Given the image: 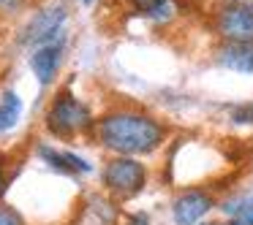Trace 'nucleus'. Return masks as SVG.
Here are the masks:
<instances>
[{"label": "nucleus", "mask_w": 253, "mask_h": 225, "mask_svg": "<svg viewBox=\"0 0 253 225\" xmlns=\"http://www.w3.org/2000/svg\"><path fill=\"white\" fill-rule=\"evenodd\" d=\"M6 163H3V158H0V195H3V193H6Z\"/></svg>", "instance_id": "16"}, {"label": "nucleus", "mask_w": 253, "mask_h": 225, "mask_svg": "<svg viewBox=\"0 0 253 225\" xmlns=\"http://www.w3.org/2000/svg\"><path fill=\"white\" fill-rule=\"evenodd\" d=\"M0 225H25V223L11 206H0Z\"/></svg>", "instance_id": "14"}, {"label": "nucleus", "mask_w": 253, "mask_h": 225, "mask_svg": "<svg viewBox=\"0 0 253 225\" xmlns=\"http://www.w3.org/2000/svg\"><path fill=\"white\" fill-rule=\"evenodd\" d=\"M215 206H218V201L210 190L185 187L171 201V220H174V225H199Z\"/></svg>", "instance_id": "6"}, {"label": "nucleus", "mask_w": 253, "mask_h": 225, "mask_svg": "<svg viewBox=\"0 0 253 225\" xmlns=\"http://www.w3.org/2000/svg\"><path fill=\"white\" fill-rule=\"evenodd\" d=\"M229 3H240V0H229Z\"/></svg>", "instance_id": "20"}, {"label": "nucleus", "mask_w": 253, "mask_h": 225, "mask_svg": "<svg viewBox=\"0 0 253 225\" xmlns=\"http://www.w3.org/2000/svg\"><path fill=\"white\" fill-rule=\"evenodd\" d=\"M68 11L63 3H52V6L36 11L33 17L28 19V25L22 28V35H19V44L22 46H46V44H57L63 41V28H66Z\"/></svg>", "instance_id": "4"}, {"label": "nucleus", "mask_w": 253, "mask_h": 225, "mask_svg": "<svg viewBox=\"0 0 253 225\" xmlns=\"http://www.w3.org/2000/svg\"><path fill=\"white\" fill-rule=\"evenodd\" d=\"M229 120L234 122V125H253V100L231 106V109H229Z\"/></svg>", "instance_id": "13"}, {"label": "nucleus", "mask_w": 253, "mask_h": 225, "mask_svg": "<svg viewBox=\"0 0 253 225\" xmlns=\"http://www.w3.org/2000/svg\"><path fill=\"white\" fill-rule=\"evenodd\" d=\"M128 225H150V214L147 212H136L128 217Z\"/></svg>", "instance_id": "15"}, {"label": "nucleus", "mask_w": 253, "mask_h": 225, "mask_svg": "<svg viewBox=\"0 0 253 225\" xmlns=\"http://www.w3.org/2000/svg\"><path fill=\"white\" fill-rule=\"evenodd\" d=\"M95 133L104 149L123 158L153 155L169 138V128L158 117L136 109H117L95 122Z\"/></svg>", "instance_id": "1"}, {"label": "nucleus", "mask_w": 253, "mask_h": 225, "mask_svg": "<svg viewBox=\"0 0 253 225\" xmlns=\"http://www.w3.org/2000/svg\"><path fill=\"white\" fill-rule=\"evenodd\" d=\"M19 117H22V98H19L14 90H8V93H3V98H0V133L11 130L19 122Z\"/></svg>", "instance_id": "12"}, {"label": "nucleus", "mask_w": 253, "mask_h": 225, "mask_svg": "<svg viewBox=\"0 0 253 225\" xmlns=\"http://www.w3.org/2000/svg\"><path fill=\"white\" fill-rule=\"evenodd\" d=\"M39 155H41V160H44L49 168L60 171V174H68V176L90 174V171H93V165H90L84 158H79V155H74V152H60V149L46 147V144H41V147H39Z\"/></svg>", "instance_id": "9"}, {"label": "nucleus", "mask_w": 253, "mask_h": 225, "mask_svg": "<svg viewBox=\"0 0 253 225\" xmlns=\"http://www.w3.org/2000/svg\"><path fill=\"white\" fill-rule=\"evenodd\" d=\"M79 3H84V6H90V3H95V0H79Z\"/></svg>", "instance_id": "19"}, {"label": "nucleus", "mask_w": 253, "mask_h": 225, "mask_svg": "<svg viewBox=\"0 0 253 225\" xmlns=\"http://www.w3.org/2000/svg\"><path fill=\"white\" fill-rule=\"evenodd\" d=\"M17 6H19V0H0V8H6V11H11Z\"/></svg>", "instance_id": "17"}, {"label": "nucleus", "mask_w": 253, "mask_h": 225, "mask_svg": "<svg viewBox=\"0 0 253 225\" xmlns=\"http://www.w3.org/2000/svg\"><path fill=\"white\" fill-rule=\"evenodd\" d=\"M147 165L139 163L136 158H123V155H115L101 171L104 187L117 198H133L147 187Z\"/></svg>", "instance_id": "3"}, {"label": "nucleus", "mask_w": 253, "mask_h": 225, "mask_svg": "<svg viewBox=\"0 0 253 225\" xmlns=\"http://www.w3.org/2000/svg\"><path fill=\"white\" fill-rule=\"evenodd\" d=\"M128 3L136 14H142L144 19H150L155 25L171 22L177 14V0H128Z\"/></svg>", "instance_id": "10"}, {"label": "nucleus", "mask_w": 253, "mask_h": 225, "mask_svg": "<svg viewBox=\"0 0 253 225\" xmlns=\"http://www.w3.org/2000/svg\"><path fill=\"white\" fill-rule=\"evenodd\" d=\"M215 63L234 73H253V41H223L215 49Z\"/></svg>", "instance_id": "7"}, {"label": "nucleus", "mask_w": 253, "mask_h": 225, "mask_svg": "<svg viewBox=\"0 0 253 225\" xmlns=\"http://www.w3.org/2000/svg\"><path fill=\"white\" fill-rule=\"evenodd\" d=\"M60 63H63V41L33 49V55H30V68H33V76L39 79L41 87H49V84L55 82Z\"/></svg>", "instance_id": "8"}, {"label": "nucleus", "mask_w": 253, "mask_h": 225, "mask_svg": "<svg viewBox=\"0 0 253 225\" xmlns=\"http://www.w3.org/2000/svg\"><path fill=\"white\" fill-rule=\"evenodd\" d=\"M218 209L223 212L226 220H231V223H237V225H253V193H248V195L226 198Z\"/></svg>", "instance_id": "11"}, {"label": "nucleus", "mask_w": 253, "mask_h": 225, "mask_svg": "<svg viewBox=\"0 0 253 225\" xmlns=\"http://www.w3.org/2000/svg\"><path fill=\"white\" fill-rule=\"evenodd\" d=\"M44 125L52 136L57 138H71L77 133H84L95 125L90 109L82 103L79 98H74L71 93H60L55 100L49 103L44 117Z\"/></svg>", "instance_id": "2"}, {"label": "nucleus", "mask_w": 253, "mask_h": 225, "mask_svg": "<svg viewBox=\"0 0 253 225\" xmlns=\"http://www.w3.org/2000/svg\"><path fill=\"white\" fill-rule=\"evenodd\" d=\"M215 33L223 41H253V0L226 3L215 14Z\"/></svg>", "instance_id": "5"}, {"label": "nucleus", "mask_w": 253, "mask_h": 225, "mask_svg": "<svg viewBox=\"0 0 253 225\" xmlns=\"http://www.w3.org/2000/svg\"><path fill=\"white\" fill-rule=\"evenodd\" d=\"M199 225H237V223H231V220H223V223H199Z\"/></svg>", "instance_id": "18"}]
</instances>
